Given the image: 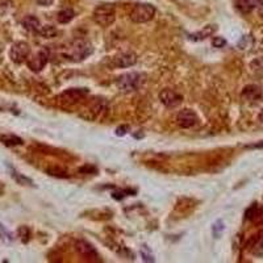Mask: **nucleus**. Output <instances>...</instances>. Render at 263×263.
<instances>
[{"label": "nucleus", "instance_id": "1", "mask_svg": "<svg viewBox=\"0 0 263 263\" xmlns=\"http://www.w3.org/2000/svg\"><path fill=\"white\" fill-rule=\"evenodd\" d=\"M92 53V46L85 40H77L65 48L63 56L74 62H81Z\"/></svg>", "mask_w": 263, "mask_h": 263}, {"label": "nucleus", "instance_id": "2", "mask_svg": "<svg viewBox=\"0 0 263 263\" xmlns=\"http://www.w3.org/2000/svg\"><path fill=\"white\" fill-rule=\"evenodd\" d=\"M93 21L103 28H107L116 20V9L112 4H100L97 5L92 15Z\"/></svg>", "mask_w": 263, "mask_h": 263}, {"label": "nucleus", "instance_id": "3", "mask_svg": "<svg viewBox=\"0 0 263 263\" xmlns=\"http://www.w3.org/2000/svg\"><path fill=\"white\" fill-rule=\"evenodd\" d=\"M142 77L138 73H125L122 74L121 77H118L116 81V86L121 92H133L136 89H138L140 85H141Z\"/></svg>", "mask_w": 263, "mask_h": 263}, {"label": "nucleus", "instance_id": "4", "mask_svg": "<svg viewBox=\"0 0 263 263\" xmlns=\"http://www.w3.org/2000/svg\"><path fill=\"white\" fill-rule=\"evenodd\" d=\"M155 15V8L149 3H140V4L134 5V8L130 12V19L133 23L142 24V23H147L154 17Z\"/></svg>", "mask_w": 263, "mask_h": 263}, {"label": "nucleus", "instance_id": "5", "mask_svg": "<svg viewBox=\"0 0 263 263\" xmlns=\"http://www.w3.org/2000/svg\"><path fill=\"white\" fill-rule=\"evenodd\" d=\"M29 54H30V46L24 41H20V42L12 45L9 57L15 63H23L28 59Z\"/></svg>", "mask_w": 263, "mask_h": 263}, {"label": "nucleus", "instance_id": "6", "mask_svg": "<svg viewBox=\"0 0 263 263\" xmlns=\"http://www.w3.org/2000/svg\"><path fill=\"white\" fill-rule=\"evenodd\" d=\"M87 93H88L87 88H69L59 95V101L67 105L77 104L78 101L87 96Z\"/></svg>", "mask_w": 263, "mask_h": 263}, {"label": "nucleus", "instance_id": "7", "mask_svg": "<svg viewBox=\"0 0 263 263\" xmlns=\"http://www.w3.org/2000/svg\"><path fill=\"white\" fill-rule=\"evenodd\" d=\"M28 66L29 69L34 71V73H38L41 70L44 69L46 63L49 61V53L46 49H41L40 52H37L33 57L28 58Z\"/></svg>", "mask_w": 263, "mask_h": 263}, {"label": "nucleus", "instance_id": "8", "mask_svg": "<svg viewBox=\"0 0 263 263\" xmlns=\"http://www.w3.org/2000/svg\"><path fill=\"white\" fill-rule=\"evenodd\" d=\"M75 250L83 258L88 259V261H99V254H97L96 249L91 243L85 241V239H78L77 242H75Z\"/></svg>", "mask_w": 263, "mask_h": 263}, {"label": "nucleus", "instance_id": "9", "mask_svg": "<svg viewBox=\"0 0 263 263\" xmlns=\"http://www.w3.org/2000/svg\"><path fill=\"white\" fill-rule=\"evenodd\" d=\"M159 100L167 108H175L182 103L183 97L178 92H175L173 89H162L159 93Z\"/></svg>", "mask_w": 263, "mask_h": 263}, {"label": "nucleus", "instance_id": "10", "mask_svg": "<svg viewBox=\"0 0 263 263\" xmlns=\"http://www.w3.org/2000/svg\"><path fill=\"white\" fill-rule=\"evenodd\" d=\"M176 122L183 129H188V128H192L194 125H196L198 115L195 114L192 110H183L176 116Z\"/></svg>", "mask_w": 263, "mask_h": 263}, {"label": "nucleus", "instance_id": "11", "mask_svg": "<svg viewBox=\"0 0 263 263\" xmlns=\"http://www.w3.org/2000/svg\"><path fill=\"white\" fill-rule=\"evenodd\" d=\"M137 62V56L132 52H125L118 54L114 58V65L118 69H124V67H130V66L136 65Z\"/></svg>", "mask_w": 263, "mask_h": 263}, {"label": "nucleus", "instance_id": "12", "mask_svg": "<svg viewBox=\"0 0 263 263\" xmlns=\"http://www.w3.org/2000/svg\"><path fill=\"white\" fill-rule=\"evenodd\" d=\"M263 0H237L235 4H237V8L242 13H250L253 9L258 8V5Z\"/></svg>", "mask_w": 263, "mask_h": 263}, {"label": "nucleus", "instance_id": "13", "mask_svg": "<svg viewBox=\"0 0 263 263\" xmlns=\"http://www.w3.org/2000/svg\"><path fill=\"white\" fill-rule=\"evenodd\" d=\"M23 25H24V28L29 32H40L41 29V24L40 20L37 19L36 16H27L23 20Z\"/></svg>", "mask_w": 263, "mask_h": 263}, {"label": "nucleus", "instance_id": "14", "mask_svg": "<svg viewBox=\"0 0 263 263\" xmlns=\"http://www.w3.org/2000/svg\"><path fill=\"white\" fill-rule=\"evenodd\" d=\"M0 141L3 142L5 146H9V147L23 145V140L20 137L15 136V134H4V136L0 137Z\"/></svg>", "mask_w": 263, "mask_h": 263}, {"label": "nucleus", "instance_id": "15", "mask_svg": "<svg viewBox=\"0 0 263 263\" xmlns=\"http://www.w3.org/2000/svg\"><path fill=\"white\" fill-rule=\"evenodd\" d=\"M242 95L247 100H257L261 96V88L257 86H247L246 88L243 89Z\"/></svg>", "mask_w": 263, "mask_h": 263}, {"label": "nucleus", "instance_id": "16", "mask_svg": "<svg viewBox=\"0 0 263 263\" xmlns=\"http://www.w3.org/2000/svg\"><path fill=\"white\" fill-rule=\"evenodd\" d=\"M74 16H75V13H74L73 9L66 8V9H62L61 12L58 13L57 20L59 24H67V23H70V21L73 20Z\"/></svg>", "mask_w": 263, "mask_h": 263}, {"label": "nucleus", "instance_id": "17", "mask_svg": "<svg viewBox=\"0 0 263 263\" xmlns=\"http://www.w3.org/2000/svg\"><path fill=\"white\" fill-rule=\"evenodd\" d=\"M215 32H216L215 25H208V27H205V28L203 29V30H200L198 34H192V36H191V38H192V40H198V41L204 40L205 37H209L210 34H213Z\"/></svg>", "mask_w": 263, "mask_h": 263}, {"label": "nucleus", "instance_id": "18", "mask_svg": "<svg viewBox=\"0 0 263 263\" xmlns=\"http://www.w3.org/2000/svg\"><path fill=\"white\" fill-rule=\"evenodd\" d=\"M251 254L255 257H263V234L259 235L258 238L255 239V242L251 246Z\"/></svg>", "mask_w": 263, "mask_h": 263}, {"label": "nucleus", "instance_id": "19", "mask_svg": "<svg viewBox=\"0 0 263 263\" xmlns=\"http://www.w3.org/2000/svg\"><path fill=\"white\" fill-rule=\"evenodd\" d=\"M223 232H224V223L221 220H219V221L213 225V235H215L216 238H219L220 235L223 234Z\"/></svg>", "mask_w": 263, "mask_h": 263}, {"label": "nucleus", "instance_id": "20", "mask_svg": "<svg viewBox=\"0 0 263 263\" xmlns=\"http://www.w3.org/2000/svg\"><path fill=\"white\" fill-rule=\"evenodd\" d=\"M40 33L44 37H53L56 34V29L53 28L52 25H48V27H44V28L40 29Z\"/></svg>", "mask_w": 263, "mask_h": 263}, {"label": "nucleus", "instance_id": "21", "mask_svg": "<svg viewBox=\"0 0 263 263\" xmlns=\"http://www.w3.org/2000/svg\"><path fill=\"white\" fill-rule=\"evenodd\" d=\"M227 44V41L224 40L223 37H215L213 41H212V45L215 46V48H223Z\"/></svg>", "mask_w": 263, "mask_h": 263}, {"label": "nucleus", "instance_id": "22", "mask_svg": "<svg viewBox=\"0 0 263 263\" xmlns=\"http://www.w3.org/2000/svg\"><path fill=\"white\" fill-rule=\"evenodd\" d=\"M247 149H263V141L257 142V144H253V145H247Z\"/></svg>", "mask_w": 263, "mask_h": 263}, {"label": "nucleus", "instance_id": "23", "mask_svg": "<svg viewBox=\"0 0 263 263\" xmlns=\"http://www.w3.org/2000/svg\"><path fill=\"white\" fill-rule=\"evenodd\" d=\"M258 8H259V15H261V16L263 17V1L258 5Z\"/></svg>", "mask_w": 263, "mask_h": 263}]
</instances>
